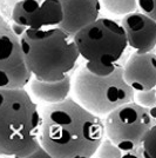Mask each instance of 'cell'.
<instances>
[{
  "mask_svg": "<svg viewBox=\"0 0 156 158\" xmlns=\"http://www.w3.org/2000/svg\"><path fill=\"white\" fill-rule=\"evenodd\" d=\"M103 137L100 116L71 97L48 104L41 112L40 144L53 158H89L96 153Z\"/></svg>",
  "mask_w": 156,
  "mask_h": 158,
  "instance_id": "1",
  "label": "cell"
},
{
  "mask_svg": "<svg viewBox=\"0 0 156 158\" xmlns=\"http://www.w3.org/2000/svg\"><path fill=\"white\" fill-rule=\"evenodd\" d=\"M41 113L24 89H0V156L28 158L40 144Z\"/></svg>",
  "mask_w": 156,
  "mask_h": 158,
  "instance_id": "2",
  "label": "cell"
},
{
  "mask_svg": "<svg viewBox=\"0 0 156 158\" xmlns=\"http://www.w3.org/2000/svg\"><path fill=\"white\" fill-rule=\"evenodd\" d=\"M19 41L28 70L39 80L65 78L80 57L74 38L60 27L26 28Z\"/></svg>",
  "mask_w": 156,
  "mask_h": 158,
  "instance_id": "3",
  "label": "cell"
},
{
  "mask_svg": "<svg viewBox=\"0 0 156 158\" xmlns=\"http://www.w3.org/2000/svg\"><path fill=\"white\" fill-rule=\"evenodd\" d=\"M75 100L98 116H107L119 106L134 102V90L123 79V66L117 65L107 77H98L85 67L74 79Z\"/></svg>",
  "mask_w": 156,
  "mask_h": 158,
  "instance_id": "4",
  "label": "cell"
},
{
  "mask_svg": "<svg viewBox=\"0 0 156 158\" xmlns=\"http://www.w3.org/2000/svg\"><path fill=\"white\" fill-rule=\"evenodd\" d=\"M73 38L80 57L101 65L117 64L128 46L122 25L108 18H98Z\"/></svg>",
  "mask_w": 156,
  "mask_h": 158,
  "instance_id": "5",
  "label": "cell"
},
{
  "mask_svg": "<svg viewBox=\"0 0 156 158\" xmlns=\"http://www.w3.org/2000/svg\"><path fill=\"white\" fill-rule=\"evenodd\" d=\"M156 124L147 107L130 102L119 106L104 119V135L123 152L140 146L143 136Z\"/></svg>",
  "mask_w": 156,
  "mask_h": 158,
  "instance_id": "6",
  "label": "cell"
},
{
  "mask_svg": "<svg viewBox=\"0 0 156 158\" xmlns=\"http://www.w3.org/2000/svg\"><path fill=\"white\" fill-rule=\"evenodd\" d=\"M28 70L20 47L19 37L13 32L0 37V89H24L31 81Z\"/></svg>",
  "mask_w": 156,
  "mask_h": 158,
  "instance_id": "7",
  "label": "cell"
},
{
  "mask_svg": "<svg viewBox=\"0 0 156 158\" xmlns=\"http://www.w3.org/2000/svg\"><path fill=\"white\" fill-rule=\"evenodd\" d=\"M14 24L29 30L58 27L64 19L59 0H19L13 7Z\"/></svg>",
  "mask_w": 156,
  "mask_h": 158,
  "instance_id": "8",
  "label": "cell"
},
{
  "mask_svg": "<svg viewBox=\"0 0 156 158\" xmlns=\"http://www.w3.org/2000/svg\"><path fill=\"white\" fill-rule=\"evenodd\" d=\"M128 46L138 53L151 52L156 47V21L144 13L131 12L122 19Z\"/></svg>",
  "mask_w": 156,
  "mask_h": 158,
  "instance_id": "9",
  "label": "cell"
},
{
  "mask_svg": "<svg viewBox=\"0 0 156 158\" xmlns=\"http://www.w3.org/2000/svg\"><path fill=\"white\" fill-rule=\"evenodd\" d=\"M123 79L134 92L156 89V56L133 53L123 65Z\"/></svg>",
  "mask_w": 156,
  "mask_h": 158,
  "instance_id": "10",
  "label": "cell"
},
{
  "mask_svg": "<svg viewBox=\"0 0 156 158\" xmlns=\"http://www.w3.org/2000/svg\"><path fill=\"white\" fill-rule=\"evenodd\" d=\"M64 10V19L58 27L74 37L100 17L101 4L99 0H59Z\"/></svg>",
  "mask_w": 156,
  "mask_h": 158,
  "instance_id": "11",
  "label": "cell"
},
{
  "mask_svg": "<svg viewBox=\"0 0 156 158\" xmlns=\"http://www.w3.org/2000/svg\"><path fill=\"white\" fill-rule=\"evenodd\" d=\"M29 89L35 98L47 104H55L65 100L69 96L72 79L69 74L55 81H45L34 78L29 81Z\"/></svg>",
  "mask_w": 156,
  "mask_h": 158,
  "instance_id": "12",
  "label": "cell"
},
{
  "mask_svg": "<svg viewBox=\"0 0 156 158\" xmlns=\"http://www.w3.org/2000/svg\"><path fill=\"white\" fill-rule=\"evenodd\" d=\"M102 4L108 12L116 15H126L137 8V0H102Z\"/></svg>",
  "mask_w": 156,
  "mask_h": 158,
  "instance_id": "13",
  "label": "cell"
},
{
  "mask_svg": "<svg viewBox=\"0 0 156 158\" xmlns=\"http://www.w3.org/2000/svg\"><path fill=\"white\" fill-rule=\"evenodd\" d=\"M142 153L144 158H156V124L150 127L143 136Z\"/></svg>",
  "mask_w": 156,
  "mask_h": 158,
  "instance_id": "14",
  "label": "cell"
},
{
  "mask_svg": "<svg viewBox=\"0 0 156 158\" xmlns=\"http://www.w3.org/2000/svg\"><path fill=\"white\" fill-rule=\"evenodd\" d=\"M96 152L100 158H120L123 156V151L109 138L102 139Z\"/></svg>",
  "mask_w": 156,
  "mask_h": 158,
  "instance_id": "15",
  "label": "cell"
},
{
  "mask_svg": "<svg viewBox=\"0 0 156 158\" xmlns=\"http://www.w3.org/2000/svg\"><path fill=\"white\" fill-rule=\"evenodd\" d=\"M134 102L147 109L156 105V89L134 92Z\"/></svg>",
  "mask_w": 156,
  "mask_h": 158,
  "instance_id": "16",
  "label": "cell"
},
{
  "mask_svg": "<svg viewBox=\"0 0 156 158\" xmlns=\"http://www.w3.org/2000/svg\"><path fill=\"white\" fill-rule=\"evenodd\" d=\"M119 64H114V65H101V64H94V63H89L87 61L85 65V69L88 70L91 73L98 76V77H107L115 71Z\"/></svg>",
  "mask_w": 156,
  "mask_h": 158,
  "instance_id": "17",
  "label": "cell"
},
{
  "mask_svg": "<svg viewBox=\"0 0 156 158\" xmlns=\"http://www.w3.org/2000/svg\"><path fill=\"white\" fill-rule=\"evenodd\" d=\"M137 7L141 12L156 21V0H137Z\"/></svg>",
  "mask_w": 156,
  "mask_h": 158,
  "instance_id": "18",
  "label": "cell"
},
{
  "mask_svg": "<svg viewBox=\"0 0 156 158\" xmlns=\"http://www.w3.org/2000/svg\"><path fill=\"white\" fill-rule=\"evenodd\" d=\"M35 157H51V155L46 151V149L41 144H39V146L31 153V156L28 158H35Z\"/></svg>",
  "mask_w": 156,
  "mask_h": 158,
  "instance_id": "19",
  "label": "cell"
},
{
  "mask_svg": "<svg viewBox=\"0 0 156 158\" xmlns=\"http://www.w3.org/2000/svg\"><path fill=\"white\" fill-rule=\"evenodd\" d=\"M10 31H12V30H11V26L7 24V21L2 18V15L0 14V37H1L2 34H5V33L10 32Z\"/></svg>",
  "mask_w": 156,
  "mask_h": 158,
  "instance_id": "20",
  "label": "cell"
},
{
  "mask_svg": "<svg viewBox=\"0 0 156 158\" xmlns=\"http://www.w3.org/2000/svg\"><path fill=\"white\" fill-rule=\"evenodd\" d=\"M148 111H149L150 117L154 119V120H155V123H156V105L149 107V109H148Z\"/></svg>",
  "mask_w": 156,
  "mask_h": 158,
  "instance_id": "21",
  "label": "cell"
}]
</instances>
